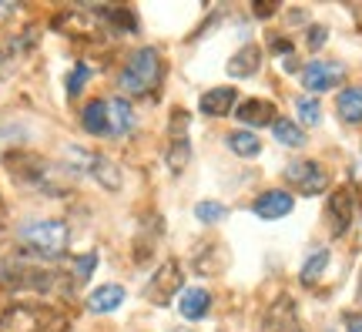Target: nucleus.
<instances>
[{
    "mask_svg": "<svg viewBox=\"0 0 362 332\" xmlns=\"http://www.w3.org/2000/svg\"><path fill=\"white\" fill-rule=\"evenodd\" d=\"M17 239H21V245H27L30 252H37L40 258H57L67 248L71 231H67V225L57 222V218H40V222L21 225V235H17Z\"/></svg>",
    "mask_w": 362,
    "mask_h": 332,
    "instance_id": "obj_1",
    "label": "nucleus"
},
{
    "mask_svg": "<svg viewBox=\"0 0 362 332\" xmlns=\"http://www.w3.org/2000/svg\"><path fill=\"white\" fill-rule=\"evenodd\" d=\"M158 74H161V57H158L155 47H141L128 57L124 64V74H121V88L128 91L131 98H144L148 91L158 84Z\"/></svg>",
    "mask_w": 362,
    "mask_h": 332,
    "instance_id": "obj_2",
    "label": "nucleus"
},
{
    "mask_svg": "<svg viewBox=\"0 0 362 332\" xmlns=\"http://www.w3.org/2000/svg\"><path fill=\"white\" fill-rule=\"evenodd\" d=\"M346 77V67L339 61H312V64L302 67V88L312 91V94H322V91H332Z\"/></svg>",
    "mask_w": 362,
    "mask_h": 332,
    "instance_id": "obj_3",
    "label": "nucleus"
},
{
    "mask_svg": "<svg viewBox=\"0 0 362 332\" xmlns=\"http://www.w3.org/2000/svg\"><path fill=\"white\" fill-rule=\"evenodd\" d=\"M285 178L296 185L302 195H319L325 192V185H329V175H325V168L319 161H292V165L285 168Z\"/></svg>",
    "mask_w": 362,
    "mask_h": 332,
    "instance_id": "obj_4",
    "label": "nucleus"
},
{
    "mask_svg": "<svg viewBox=\"0 0 362 332\" xmlns=\"http://www.w3.org/2000/svg\"><path fill=\"white\" fill-rule=\"evenodd\" d=\"M181 282H185L181 265L175 262V258H168V262L155 272L151 285H148V299H151L155 306H168L171 299H175V292H181Z\"/></svg>",
    "mask_w": 362,
    "mask_h": 332,
    "instance_id": "obj_5",
    "label": "nucleus"
},
{
    "mask_svg": "<svg viewBox=\"0 0 362 332\" xmlns=\"http://www.w3.org/2000/svg\"><path fill=\"white\" fill-rule=\"evenodd\" d=\"M81 121H84V131H90L94 138H115V128H111V104L101 101V98H94V101L84 104Z\"/></svg>",
    "mask_w": 362,
    "mask_h": 332,
    "instance_id": "obj_6",
    "label": "nucleus"
},
{
    "mask_svg": "<svg viewBox=\"0 0 362 332\" xmlns=\"http://www.w3.org/2000/svg\"><path fill=\"white\" fill-rule=\"evenodd\" d=\"M352 212H356V195H352V188L332 192V198H329V225H332V235H342V231L349 229Z\"/></svg>",
    "mask_w": 362,
    "mask_h": 332,
    "instance_id": "obj_7",
    "label": "nucleus"
},
{
    "mask_svg": "<svg viewBox=\"0 0 362 332\" xmlns=\"http://www.w3.org/2000/svg\"><path fill=\"white\" fill-rule=\"evenodd\" d=\"M235 118L242 125H252V128H262V125H275V104L262 101V98H248L235 108Z\"/></svg>",
    "mask_w": 362,
    "mask_h": 332,
    "instance_id": "obj_8",
    "label": "nucleus"
},
{
    "mask_svg": "<svg viewBox=\"0 0 362 332\" xmlns=\"http://www.w3.org/2000/svg\"><path fill=\"white\" fill-rule=\"evenodd\" d=\"M235 104H238V91L235 88H211L202 94V115L221 118L228 111H235Z\"/></svg>",
    "mask_w": 362,
    "mask_h": 332,
    "instance_id": "obj_9",
    "label": "nucleus"
},
{
    "mask_svg": "<svg viewBox=\"0 0 362 332\" xmlns=\"http://www.w3.org/2000/svg\"><path fill=\"white\" fill-rule=\"evenodd\" d=\"M292 195L288 192H265V195H259L255 198V215L259 218H285L288 212H292Z\"/></svg>",
    "mask_w": 362,
    "mask_h": 332,
    "instance_id": "obj_10",
    "label": "nucleus"
},
{
    "mask_svg": "<svg viewBox=\"0 0 362 332\" xmlns=\"http://www.w3.org/2000/svg\"><path fill=\"white\" fill-rule=\"evenodd\" d=\"M336 111L346 125H359L362 121V84H352L336 98Z\"/></svg>",
    "mask_w": 362,
    "mask_h": 332,
    "instance_id": "obj_11",
    "label": "nucleus"
},
{
    "mask_svg": "<svg viewBox=\"0 0 362 332\" xmlns=\"http://www.w3.org/2000/svg\"><path fill=\"white\" fill-rule=\"evenodd\" d=\"M178 306H181V316H185V319L198 322L208 312V306H211V295H208L205 289H185L178 299Z\"/></svg>",
    "mask_w": 362,
    "mask_h": 332,
    "instance_id": "obj_12",
    "label": "nucleus"
},
{
    "mask_svg": "<svg viewBox=\"0 0 362 332\" xmlns=\"http://www.w3.org/2000/svg\"><path fill=\"white\" fill-rule=\"evenodd\" d=\"M124 302V289L121 285H101V289H94V292L88 295V309L90 312H115L117 306Z\"/></svg>",
    "mask_w": 362,
    "mask_h": 332,
    "instance_id": "obj_13",
    "label": "nucleus"
},
{
    "mask_svg": "<svg viewBox=\"0 0 362 332\" xmlns=\"http://www.w3.org/2000/svg\"><path fill=\"white\" fill-rule=\"evenodd\" d=\"M88 171L101 181L107 192H117V188H121V171H117V165H115V161H107L104 154H90V168H88Z\"/></svg>",
    "mask_w": 362,
    "mask_h": 332,
    "instance_id": "obj_14",
    "label": "nucleus"
},
{
    "mask_svg": "<svg viewBox=\"0 0 362 332\" xmlns=\"http://www.w3.org/2000/svg\"><path fill=\"white\" fill-rule=\"evenodd\" d=\"M259 64H262V51L248 44V47H242V51L228 61V74L232 77H252L255 71H259Z\"/></svg>",
    "mask_w": 362,
    "mask_h": 332,
    "instance_id": "obj_15",
    "label": "nucleus"
},
{
    "mask_svg": "<svg viewBox=\"0 0 362 332\" xmlns=\"http://www.w3.org/2000/svg\"><path fill=\"white\" fill-rule=\"evenodd\" d=\"M272 134H275V141H282L288 148H302V144H305V131H298V125L288 121V118H275Z\"/></svg>",
    "mask_w": 362,
    "mask_h": 332,
    "instance_id": "obj_16",
    "label": "nucleus"
},
{
    "mask_svg": "<svg viewBox=\"0 0 362 332\" xmlns=\"http://www.w3.org/2000/svg\"><path fill=\"white\" fill-rule=\"evenodd\" d=\"M228 148H232L238 158H255L262 151V141L252 134V131H232L228 134Z\"/></svg>",
    "mask_w": 362,
    "mask_h": 332,
    "instance_id": "obj_17",
    "label": "nucleus"
},
{
    "mask_svg": "<svg viewBox=\"0 0 362 332\" xmlns=\"http://www.w3.org/2000/svg\"><path fill=\"white\" fill-rule=\"evenodd\" d=\"M111 104V128H115V138L117 134H124V131H131V125H134V115H131V104L121 101V98H115Z\"/></svg>",
    "mask_w": 362,
    "mask_h": 332,
    "instance_id": "obj_18",
    "label": "nucleus"
},
{
    "mask_svg": "<svg viewBox=\"0 0 362 332\" xmlns=\"http://www.w3.org/2000/svg\"><path fill=\"white\" fill-rule=\"evenodd\" d=\"M325 265H329V252H325V248H319V252H312L309 262L302 265V272H298V279L305 282V285H312V282H319V275L325 272Z\"/></svg>",
    "mask_w": 362,
    "mask_h": 332,
    "instance_id": "obj_19",
    "label": "nucleus"
},
{
    "mask_svg": "<svg viewBox=\"0 0 362 332\" xmlns=\"http://www.w3.org/2000/svg\"><path fill=\"white\" fill-rule=\"evenodd\" d=\"M194 215H198V222H208V225H215V222H221V218L228 215V208H225L221 202H198Z\"/></svg>",
    "mask_w": 362,
    "mask_h": 332,
    "instance_id": "obj_20",
    "label": "nucleus"
},
{
    "mask_svg": "<svg viewBox=\"0 0 362 332\" xmlns=\"http://www.w3.org/2000/svg\"><path fill=\"white\" fill-rule=\"evenodd\" d=\"M296 111L298 118H302V125H319V118H322V111H319V101L315 98H298L296 101Z\"/></svg>",
    "mask_w": 362,
    "mask_h": 332,
    "instance_id": "obj_21",
    "label": "nucleus"
},
{
    "mask_svg": "<svg viewBox=\"0 0 362 332\" xmlns=\"http://www.w3.org/2000/svg\"><path fill=\"white\" fill-rule=\"evenodd\" d=\"M168 165H171V171H181V168L188 165V141H185V138H175V141H171Z\"/></svg>",
    "mask_w": 362,
    "mask_h": 332,
    "instance_id": "obj_22",
    "label": "nucleus"
},
{
    "mask_svg": "<svg viewBox=\"0 0 362 332\" xmlns=\"http://www.w3.org/2000/svg\"><path fill=\"white\" fill-rule=\"evenodd\" d=\"M88 74H90L88 64H78L71 74H67V94H71V98H78V94H81V88L88 84Z\"/></svg>",
    "mask_w": 362,
    "mask_h": 332,
    "instance_id": "obj_23",
    "label": "nucleus"
},
{
    "mask_svg": "<svg viewBox=\"0 0 362 332\" xmlns=\"http://www.w3.org/2000/svg\"><path fill=\"white\" fill-rule=\"evenodd\" d=\"M94 265H98V256H94V252L78 256V258H74V275H78V279H88L90 272H94Z\"/></svg>",
    "mask_w": 362,
    "mask_h": 332,
    "instance_id": "obj_24",
    "label": "nucleus"
},
{
    "mask_svg": "<svg viewBox=\"0 0 362 332\" xmlns=\"http://www.w3.org/2000/svg\"><path fill=\"white\" fill-rule=\"evenodd\" d=\"M342 322H346V329L349 332H362V312H346Z\"/></svg>",
    "mask_w": 362,
    "mask_h": 332,
    "instance_id": "obj_25",
    "label": "nucleus"
},
{
    "mask_svg": "<svg viewBox=\"0 0 362 332\" xmlns=\"http://www.w3.org/2000/svg\"><path fill=\"white\" fill-rule=\"evenodd\" d=\"M269 47H272V54H292V40L272 38V40H269Z\"/></svg>",
    "mask_w": 362,
    "mask_h": 332,
    "instance_id": "obj_26",
    "label": "nucleus"
},
{
    "mask_svg": "<svg viewBox=\"0 0 362 332\" xmlns=\"http://www.w3.org/2000/svg\"><path fill=\"white\" fill-rule=\"evenodd\" d=\"M322 40H325V27H312V30H309V44H312V47H319Z\"/></svg>",
    "mask_w": 362,
    "mask_h": 332,
    "instance_id": "obj_27",
    "label": "nucleus"
},
{
    "mask_svg": "<svg viewBox=\"0 0 362 332\" xmlns=\"http://www.w3.org/2000/svg\"><path fill=\"white\" fill-rule=\"evenodd\" d=\"M252 11L259 13V17H272V13L279 11V7H275V4H255V7H252Z\"/></svg>",
    "mask_w": 362,
    "mask_h": 332,
    "instance_id": "obj_28",
    "label": "nucleus"
},
{
    "mask_svg": "<svg viewBox=\"0 0 362 332\" xmlns=\"http://www.w3.org/2000/svg\"><path fill=\"white\" fill-rule=\"evenodd\" d=\"M13 11H17V7H13V4H0V17H11Z\"/></svg>",
    "mask_w": 362,
    "mask_h": 332,
    "instance_id": "obj_29",
    "label": "nucleus"
}]
</instances>
